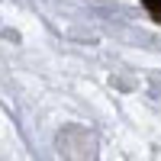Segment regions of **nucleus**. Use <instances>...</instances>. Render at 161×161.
<instances>
[{
  "mask_svg": "<svg viewBox=\"0 0 161 161\" xmlns=\"http://www.w3.org/2000/svg\"><path fill=\"white\" fill-rule=\"evenodd\" d=\"M142 7L148 10V16H152L155 23H161V0H142Z\"/></svg>",
  "mask_w": 161,
  "mask_h": 161,
  "instance_id": "1",
  "label": "nucleus"
}]
</instances>
